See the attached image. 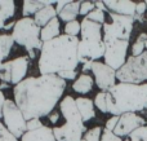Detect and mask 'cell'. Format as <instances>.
<instances>
[{
	"mask_svg": "<svg viewBox=\"0 0 147 141\" xmlns=\"http://www.w3.org/2000/svg\"><path fill=\"white\" fill-rule=\"evenodd\" d=\"M67 82L58 75L30 77L13 88L14 102L26 121L48 117L61 100Z\"/></svg>",
	"mask_w": 147,
	"mask_h": 141,
	"instance_id": "cell-1",
	"label": "cell"
},
{
	"mask_svg": "<svg viewBox=\"0 0 147 141\" xmlns=\"http://www.w3.org/2000/svg\"><path fill=\"white\" fill-rule=\"evenodd\" d=\"M80 39L76 36L59 35L51 41L43 43L39 57L40 75H59L66 71H78V47Z\"/></svg>",
	"mask_w": 147,
	"mask_h": 141,
	"instance_id": "cell-2",
	"label": "cell"
},
{
	"mask_svg": "<svg viewBox=\"0 0 147 141\" xmlns=\"http://www.w3.org/2000/svg\"><path fill=\"white\" fill-rule=\"evenodd\" d=\"M107 111L115 117L127 113L143 111L147 109V83H116L106 92Z\"/></svg>",
	"mask_w": 147,
	"mask_h": 141,
	"instance_id": "cell-3",
	"label": "cell"
},
{
	"mask_svg": "<svg viewBox=\"0 0 147 141\" xmlns=\"http://www.w3.org/2000/svg\"><path fill=\"white\" fill-rule=\"evenodd\" d=\"M81 39L79 40L78 56L81 65L88 61H97L105 56V43L102 25L84 18L81 21Z\"/></svg>",
	"mask_w": 147,
	"mask_h": 141,
	"instance_id": "cell-4",
	"label": "cell"
},
{
	"mask_svg": "<svg viewBox=\"0 0 147 141\" xmlns=\"http://www.w3.org/2000/svg\"><path fill=\"white\" fill-rule=\"evenodd\" d=\"M41 28L35 23L34 18L22 17L16 21V25L12 30V38L14 43L22 45L27 51L30 60L36 57V51H41L43 41L40 39Z\"/></svg>",
	"mask_w": 147,
	"mask_h": 141,
	"instance_id": "cell-5",
	"label": "cell"
},
{
	"mask_svg": "<svg viewBox=\"0 0 147 141\" xmlns=\"http://www.w3.org/2000/svg\"><path fill=\"white\" fill-rule=\"evenodd\" d=\"M116 79L132 84L147 83V51L140 56L128 57L124 66L116 71Z\"/></svg>",
	"mask_w": 147,
	"mask_h": 141,
	"instance_id": "cell-6",
	"label": "cell"
},
{
	"mask_svg": "<svg viewBox=\"0 0 147 141\" xmlns=\"http://www.w3.org/2000/svg\"><path fill=\"white\" fill-rule=\"evenodd\" d=\"M110 21L102 25L103 43L114 40H129L134 26V18L107 12Z\"/></svg>",
	"mask_w": 147,
	"mask_h": 141,
	"instance_id": "cell-7",
	"label": "cell"
},
{
	"mask_svg": "<svg viewBox=\"0 0 147 141\" xmlns=\"http://www.w3.org/2000/svg\"><path fill=\"white\" fill-rule=\"evenodd\" d=\"M3 121L8 131L18 140L27 132V127H26L27 121L25 119L23 113L16 105L14 101L5 100L4 108H3Z\"/></svg>",
	"mask_w": 147,
	"mask_h": 141,
	"instance_id": "cell-8",
	"label": "cell"
},
{
	"mask_svg": "<svg viewBox=\"0 0 147 141\" xmlns=\"http://www.w3.org/2000/svg\"><path fill=\"white\" fill-rule=\"evenodd\" d=\"M28 61H30V58L27 56H22L17 57L14 60H10L8 62H4L3 66L0 67V80H1V83L16 87L22 80H25L28 69Z\"/></svg>",
	"mask_w": 147,
	"mask_h": 141,
	"instance_id": "cell-9",
	"label": "cell"
},
{
	"mask_svg": "<svg viewBox=\"0 0 147 141\" xmlns=\"http://www.w3.org/2000/svg\"><path fill=\"white\" fill-rule=\"evenodd\" d=\"M105 64L114 69L120 70L127 62V53L129 48V40H114L105 43Z\"/></svg>",
	"mask_w": 147,
	"mask_h": 141,
	"instance_id": "cell-10",
	"label": "cell"
},
{
	"mask_svg": "<svg viewBox=\"0 0 147 141\" xmlns=\"http://www.w3.org/2000/svg\"><path fill=\"white\" fill-rule=\"evenodd\" d=\"M92 73L94 77V83L101 89V92H109L116 84V71L107 66L105 62L94 61L92 65Z\"/></svg>",
	"mask_w": 147,
	"mask_h": 141,
	"instance_id": "cell-11",
	"label": "cell"
},
{
	"mask_svg": "<svg viewBox=\"0 0 147 141\" xmlns=\"http://www.w3.org/2000/svg\"><path fill=\"white\" fill-rule=\"evenodd\" d=\"M53 134L57 141H81L86 127L84 122H66L61 127H54Z\"/></svg>",
	"mask_w": 147,
	"mask_h": 141,
	"instance_id": "cell-12",
	"label": "cell"
},
{
	"mask_svg": "<svg viewBox=\"0 0 147 141\" xmlns=\"http://www.w3.org/2000/svg\"><path fill=\"white\" fill-rule=\"evenodd\" d=\"M142 126H146L145 118H142L136 113H127L119 117V122H117L116 128L114 129V134L119 137H128L133 131H136Z\"/></svg>",
	"mask_w": 147,
	"mask_h": 141,
	"instance_id": "cell-13",
	"label": "cell"
},
{
	"mask_svg": "<svg viewBox=\"0 0 147 141\" xmlns=\"http://www.w3.org/2000/svg\"><path fill=\"white\" fill-rule=\"evenodd\" d=\"M103 3L109 12L134 18L137 3L130 1V0H106V1H103Z\"/></svg>",
	"mask_w": 147,
	"mask_h": 141,
	"instance_id": "cell-14",
	"label": "cell"
},
{
	"mask_svg": "<svg viewBox=\"0 0 147 141\" xmlns=\"http://www.w3.org/2000/svg\"><path fill=\"white\" fill-rule=\"evenodd\" d=\"M59 111L66 122H83V118L76 106V100L71 96H66L62 98L59 104Z\"/></svg>",
	"mask_w": 147,
	"mask_h": 141,
	"instance_id": "cell-15",
	"label": "cell"
},
{
	"mask_svg": "<svg viewBox=\"0 0 147 141\" xmlns=\"http://www.w3.org/2000/svg\"><path fill=\"white\" fill-rule=\"evenodd\" d=\"M21 141H57L53 134V128L51 127H41L35 131H27L22 137Z\"/></svg>",
	"mask_w": 147,
	"mask_h": 141,
	"instance_id": "cell-16",
	"label": "cell"
},
{
	"mask_svg": "<svg viewBox=\"0 0 147 141\" xmlns=\"http://www.w3.org/2000/svg\"><path fill=\"white\" fill-rule=\"evenodd\" d=\"M57 1L54 0H26L23 1V9L22 14L23 17H30V16H35L40 9L45 7H51V5H56Z\"/></svg>",
	"mask_w": 147,
	"mask_h": 141,
	"instance_id": "cell-17",
	"label": "cell"
},
{
	"mask_svg": "<svg viewBox=\"0 0 147 141\" xmlns=\"http://www.w3.org/2000/svg\"><path fill=\"white\" fill-rule=\"evenodd\" d=\"M76 106L80 113L83 122H89L96 117V111H94V101H92L88 97H79L76 98Z\"/></svg>",
	"mask_w": 147,
	"mask_h": 141,
	"instance_id": "cell-18",
	"label": "cell"
},
{
	"mask_svg": "<svg viewBox=\"0 0 147 141\" xmlns=\"http://www.w3.org/2000/svg\"><path fill=\"white\" fill-rule=\"evenodd\" d=\"M94 85V78H92V75L89 74H81L75 79V82L72 83V89L76 93L80 95H86L92 91Z\"/></svg>",
	"mask_w": 147,
	"mask_h": 141,
	"instance_id": "cell-19",
	"label": "cell"
},
{
	"mask_svg": "<svg viewBox=\"0 0 147 141\" xmlns=\"http://www.w3.org/2000/svg\"><path fill=\"white\" fill-rule=\"evenodd\" d=\"M59 36V20L58 17L53 18L48 25H45L40 31V39L43 43L51 41Z\"/></svg>",
	"mask_w": 147,
	"mask_h": 141,
	"instance_id": "cell-20",
	"label": "cell"
},
{
	"mask_svg": "<svg viewBox=\"0 0 147 141\" xmlns=\"http://www.w3.org/2000/svg\"><path fill=\"white\" fill-rule=\"evenodd\" d=\"M16 3L13 0H0V30H4L7 21L14 16Z\"/></svg>",
	"mask_w": 147,
	"mask_h": 141,
	"instance_id": "cell-21",
	"label": "cell"
},
{
	"mask_svg": "<svg viewBox=\"0 0 147 141\" xmlns=\"http://www.w3.org/2000/svg\"><path fill=\"white\" fill-rule=\"evenodd\" d=\"M57 12H56V8L54 5H51V7H45L43 9H40L35 16H34V21L35 23L39 26V27L43 28L45 25H48L53 18L57 17Z\"/></svg>",
	"mask_w": 147,
	"mask_h": 141,
	"instance_id": "cell-22",
	"label": "cell"
},
{
	"mask_svg": "<svg viewBox=\"0 0 147 141\" xmlns=\"http://www.w3.org/2000/svg\"><path fill=\"white\" fill-rule=\"evenodd\" d=\"M80 4L81 1H69V4L59 12L58 18H61V21H65L66 23L75 21L80 13Z\"/></svg>",
	"mask_w": 147,
	"mask_h": 141,
	"instance_id": "cell-23",
	"label": "cell"
},
{
	"mask_svg": "<svg viewBox=\"0 0 147 141\" xmlns=\"http://www.w3.org/2000/svg\"><path fill=\"white\" fill-rule=\"evenodd\" d=\"M13 40L12 35H8V34H0V67L4 64V60L9 56L10 51L13 48Z\"/></svg>",
	"mask_w": 147,
	"mask_h": 141,
	"instance_id": "cell-24",
	"label": "cell"
},
{
	"mask_svg": "<svg viewBox=\"0 0 147 141\" xmlns=\"http://www.w3.org/2000/svg\"><path fill=\"white\" fill-rule=\"evenodd\" d=\"M146 43H147V34L143 33L137 36L136 41L132 45V56H140L143 52H146Z\"/></svg>",
	"mask_w": 147,
	"mask_h": 141,
	"instance_id": "cell-25",
	"label": "cell"
},
{
	"mask_svg": "<svg viewBox=\"0 0 147 141\" xmlns=\"http://www.w3.org/2000/svg\"><path fill=\"white\" fill-rule=\"evenodd\" d=\"M81 31V23L79 21H71V22H67L65 25V35H69V36H76L80 34Z\"/></svg>",
	"mask_w": 147,
	"mask_h": 141,
	"instance_id": "cell-26",
	"label": "cell"
},
{
	"mask_svg": "<svg viewBox=\"0 0 147 141\" xmlns=\"http://www.w3.org/2000/svg\"><path fill=\"white\" fill-rule=\"evenodd\" d=\"M94 106H97L99 111H102L103 114L109 113L107 111V101H106V92H99L96 95L94 98Z\"/></svg>",
	"mask_w": 147,
	"mask_h": 141,
	"instance_id": "cell-27",
	"label": "cell"
},
{
	"mask_svg": "<svg viewBox=\"0 0 147 141\" xmlns=\"http://www.w3.org/2000/svg\"><path fill=\"white\" fill-rule=\"evenodd\" d=\"M85 18H88L89 21H93L96 23H99V25H103L106 22V13L102 12L99 9H94L93 12H90Z\"/></svg>",
	"mask_w": 147,
	"mask_h": 141,
	"instance_id": "cell-28",
	"label": "cell"
},
{
	"mask_svg": "<svg viewBox=\"0 0 147 141\" xmlns=\"http://www.w3.org/2000/svg\"><path fill=\"white\" fill-rule=\"evenodd\" d=\"M102 131H103V129H102L101 127H94V128L86 131V134L84 135L83 139L85 141H101Z\"/></svg>",
	"mask_w": 147,
	"mask_h": 141,
	"instance_id": "cell-29",
	"label": "cell"
},
{
	"mask_svg": "<svg viewBox=\"0 0 147 141\" xmlns=\"http://www.w3.org/2000/svg\"><path fill=\"white\" fill-rule=\"evenodd\" d=\"M128 137L133 141H147V126H142L140 128H137Z\"/></svg>",
	"mask_w": 147,
	"mask_h": 141,
	"instance_id": "cell-30",
	"label": "cell"
},
{
	"mask_svg": "<svg viewBox=\"0 0 147 141\" xmlns=\"http://www.w3.org/2000/svg\"><path fill=\"white\" fill-rule=\"evenodd\" d=\"M0 141H20V140L8 131L3 122H0Z\"/></svg>",
	"mask_w": 147,
	"mask_h": 141,
	"instance_id": "cell-31",
	"label": "cell"
},
{
	"mask_svg": "<svg viewBox=\"0 0 147 141\" xmlns=\"http://www.w3.org/2000/svg\"><path fill=\"white\" fill-rule=\"evenodd\" d=\"M94 9H96V4H94V1H81L80 13H79V14L86 17V16H88L90 12H93Z\"/></svg>",
	"mask_w": 147,
	"mask_h": 141,
	"instance_id": "cell-32",
	"label": "cell"
},
{
	"mask_svg": "<svg viewBox=\"0 0 147 141\" xmlns=\"http://www.w3.org/2000/svg\"><path fill=\"white\" fill-rule=\"evenodd\" d=\"M147 8H146V3L145 1H140L137 3V5H136V16H134V21L136 20H140L142 21V17L145 16Z\"/></svg>",
	"mask_w": 147,
	"mask_h": 141,
	"instance_id": "cell-33",
	"label": "cell"
},
{
	"mask_svg": "<svg viewBox=\"0 0 147 141\" xmlns=\"http://www.w3.org/2000/svg\"><path fill=\"white\" fill-rule=\"evenodd\" d=\"M101 141H123V140H121V137L116 136L114 132L107 131V129L103 128V131H102V136H101Z\"/></svg>",
	"mask_w": 147,
	"mask_h": 141,
	"instance_id": "cell-34",
	"label": "cell"
},
{
	"mask_svg": "<svg viewBox=\"0 0 147 141\" xmlns=\"http://www.w3.org/2000/svg\"><path fill=\"white\" fill-rule=\"evenodd\" d=\"M26 127H27V131H35V129H39V128H41V127H44V124L40 122V119L35 118V119L27 121Z\"/></svg>",
	"mask_w": 147,
	"mask_h": 141,
	"instance_id": "cell-35",
	"label": "cell"
},
{
	"mask_svg": "<svg viewBox=\"0 0 147 141\" xmlns=\"http://www.w3.org/2000/svg\"><path fill=\"white\" fill-rule=\"evenodd\" d=\"M117 122H119V117H115V115H112L111 118H110L109 121L106 122V126H105V129H107V131H111V132H114V129L116 128V126H117Z\"/></svg>",
	"mask_w": 147,
	"mask_h": 141,
	"instance_id": "cell-36",
	"label": "cell"
},
{
	"mask_svg": "<svg viewBox=\"0 0 147 141\" xmlns=\"http://www.w3.org/2000/svg\"><path fill=\"white\" fill-rule=\"evenodd\" d=\"M48 118H49V122H51L52 124H56L59 119V113L58 111H52V113L48 115Z\"/></svg>",
	"mask_w": 147,
	"mask_h": 141,
	"instance_id": "cell-37",
	"label": "cell"
},
{
	"mask_svg": "<svg viewBox=\"0 0 147 141\" xmlns=\"http://www.w3.org/2000/svg\"><path fill=\"white\" fill-rule=\"evenodd\" d=\"M69 4V1H66V0H62V1H57V4L54 5V8H56V12L57 14H59V12H61L62 9H63L66 5Z\"/></svg>",
	"mask_w": 147,
	"mask_h": 141,
	"instance_id": "cell-38",
	"label": "cell"
},
{
	"mask_svg": "<svg viewBox=\"0 0 147 141\" xmlns=\"http://www.w3.org/2000/svg\"><path fill=\"white\" fill-rule=\"evenodd\" d=\"M5 100H7V98H5L3 91H0V119H3V108H4Z\"/></svg>",
	"mask_w": 147,
	"mask_h": 141,
	"instance_id": "cell-39",
	"label": "cell"
},
{
	"mask_svg": "<svg viewBox=\"0 0 147 141\" xmlns=\"http://www.w3.org/2000/svg\"><path fill=\"white\" fill-rule=\"evenodd\" d=\"M92 65H93V61H88V62H85V64H83V69H81L83 74H86L88 71H92Z\"/></svg>",
	"mask_w": 147,
	"mask_h": 141,
	"instance_id": "cell-40",
	"label": "cell"
},
{
	"mask_svg": "<svg viewBox=\"0 0 147 141\" xmlns=\"http://www.w3.org/2000/svg\"><path fill=\"white\" fill-rule=\"evenodd\" d=\"M94 4H96V9H99V10H102V12H105V13L109 12L103 1H99V0H98V1H94Z\"/></svg>",
	"mask_w": 147,
	"mask_h": 141,
	"instance_id": "cell-41",
	"label": "cell"
},
{
	"mask_svg": "<svg viewBox=\"0 0 147 141\" xmlns=\"http://www.w3.org/2000/svg\"><path fill=\"white\" fill-rule=\"evenodd\" d=\"M125 141H133V140H130V139H129V137H128V139H127V140H125Z\"/></svg>",
	"mask_w": 147,
	"mask_h": 141,
	"instance_id": "cell-42",
	"label": "cell"
},
{
	"mask_svg": "<svg viewBox=\"0 0 147 141\" xmlns=\"http://www.w3.org/2000/svg\"><path fill=\"white\" fill-rule=\"evenodd\" d=\"M146 51H147V43H146Z\"/></svg>",
	"mask_w": 147,
	"mask_h": 141,
	"instance_id": "cell-43",
	"label": "cell"
},
{
	"mask_svg": "<svg viewBox=\"0 0 147 141\" xmlns=\"http://www.w3.org/2000/svg\"><path fill=\"white\" fill-rule=\"evenodd\" d=\"M145 3H146V8H147V1H145Z\"/></svg>",
	"mask_w": 147,
	"mask_h": 141,
	"instance_id": "cell-44",
	"label": "cell"
},
{
	"mask_svg": "<svg viewBox=\"0 0 147 141\" xmlns=\"http://www.w3.org/2000/svg\"><path fill=\"white\" fill-rule=\"evenodd\" d=\"M81 141H85V140H84V139H83V140H81Z\"/></svg>",
	"mask_w": 147,
	"mask_h": 141,
	"instance_id": "cell-45",
	"label": "cell"
}]
</instances>
